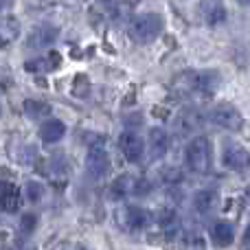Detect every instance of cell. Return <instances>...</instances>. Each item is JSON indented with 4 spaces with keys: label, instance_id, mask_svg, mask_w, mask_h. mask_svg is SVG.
<instances>
[{
    "label": "cell",
    "instance_id": "cell-35",
    "mask_svg": "<svg viewBox=\"0 0 250 250\" xmlns=\"http://www.w3.org/2000/svg\"><path fill=\"white\" fill-rule=\"evenodd\" d=\"M20 250H35V248H33V246H22Z\"/></svg>",
    "mask_w": 250,
    "mask_h": 250
},
{
    "label": "cell",
    "instance_id": "cell-11",
    "mask_svg": "<svg viewBox=\"0 0 250 250\" xmlns=\"http://www.w3.org/2000/svg\"><path fill=\"white\" fill-rule=\"evenodd\" d=\"M198 83H200V73L195 70H185V73L176 75L171 83V90L176 95L185 97V95H191V92H198Z\"/></svg>",
    "mask_w": 250,
    "mask_h": 250
},
{
    "label": "cell",
    "instance_id": "cell-14",
    "mask_svg": "<svg viewBox=\"0 0 250 250\" xmlns=\"http://www.w3.org/2000/svg\"><path fill=\"white\" fill-rule=\"evenodd\" d=\"M18 35H20V20L13 16L2 18V20H0V48L16 42Z\"/></svg>",
    "mask_w": 250,
    "mask_h": 250
},
{
    "label": "cell",
    "instance_id": "cell-16",
    "mask_svg": "<svg viewBox=\"0 0 250 250\" xmlns=\"http://www.w3.org/2000/svg\"><path fill=\"white\" fill-rule=\"evenodd\" d=\"M217 202H220V195H217V191H213V189L198 191V193H195V198H193L195 211L202 213V215H208V213L217 207Z\"/></svg>",
    "mask_w": 250,
    "mask_h": 250
},
{
    "label": "cell",
    "instance_id": "cell-8",
    "mask_svg": "<svg viewBox=\"0 0 250 250\" xmlns=\"http://www.w3.org/2000/svg\"><path fill=\"white\" fill-rule=\"evenodd\" d=\"M57 35H60L57 26H53V24H42V26H38V29L31 31L26 46H29V48H48V46H51V44L57 40Z\"/></svg>",
    "mask_w": 250,
    "mask_h": 250
},
{
    "label": "cell",
    "instance_id": "cell-30",
    "mask_svg": "<svg viewBox=\"0 0 250 250\" xmlns=\"http://www.w3.org/2000/svg\"><path fill=\"white\" fill-rule=\"evenodd\" d=\"M187 250H207V244L200 235H189L187 237Z\"/></svg>",
    "mask_w": 250,
    "mask_h": 250
},
{
    "label": "cell",
    "instance_id": "cell-3",
    "mask_svg": "<svg viewBox=\"0 0 250 250\" xmlns=\"http://www.w3.org/2000/svg\"><path fill=\"white\" fill-rule=\"evenodd\" d=\"M151 222V215L141 207H134V204H125L117 211V224L119 229L127 230V233H136L143 230L147 224Z\"/></svg>",
    "mask_w": 250,
    "mask_h": 250
},
{
    "label": "cell",
    "instance_id": "cell-31",
    "mask_svg": "<svg viewBox=\"0 0 250 250\" xmlns=\"http://www.w3.org/2000/svg\"><path fill=\"white\" fill-rule=\"evenodd\" d=\"M60 250H88V248L79 246V244H62Z\"/></svg>",
    "mask_w": 250,
    "mask_h": 250
},
{
    "label": "cell",
    "instance_id": "cell-33",
    "mask_svg": "<svg viewBox=\"0 0 250 250\" xmlns=\"http://www.w3.org/2000/svg\"><path fill=\"white\" fill-rule=\"evenodd\" d=\"M244 244H246V246H250V224H248L246 233H244Z\"/></svg>",
    "mask_w": 250,
    "mask_h": 250
},
{
    "label": "cell",
    "instance_id": "cell-32",
    "mask_svg": "<svg viewBox=\"0 0 250 250\" xmlns=\"http://www.w3.org/2000/svg\"><path fill=\"white\" fill-rule=\"evenodd\" d=\"M11 2L13 0H0V11H4L7 7H11Z\"/></svg>",
    "mask_w": 250,
    "mask_h": 250
},
{
    "label": "cell",
    "instance_id": "cell-23",
    "mask_svg": "<svg viewBox=\"0 0 250 250\" xmlns=\"http://www.w3.org/2000/svg\"><path fill=\"white\" fill-rule=\"evenodd\" d=\"M198 125H200V114L195 110H187L178 119V129L180 132H193V129H198Z\"/></svg>",
    "mask_w": 250,
    "mask_h": 250
},
{
    "label": "cell",
    "instance_id": "cell-26",
    "mask_svg": "<svg viewBox=\"0 0 250 250\" xmlns=\"http://www.w3.org/2000/svg\"><path fill=\"white\" fill-rule=\"evenodd\" d=\"M158 224L163 226V229H176V224H178L176 211H173V208H163V211L158 213Z\"/></svg>",
    "mask_w": 250,
    "mask_h": 250
},
{
    "label": "cell",
    "instance_id": "cell-13",
    "mask_svg": "<svg viewBox=\"0 0 250 250\" xmlns=\"http://www.w3.org/2000/svg\"><path fill=\"white\" fill-rule=\"evenodd\" d=\"M211 237L217 246H222V248L230 246L235 242V226L229 220H217L211 229Z\"/></svg>",
    "mask_w": 250,
    "mask_h": 250
},
{
    "label": "cell",
    "instance_id": "cell-5",
    "mask_svg": "<svg viewBox=\"0 0 250 250\" xmlns=\"http://www.w3.org/2000/svg\"><path fill=\"white\" fill-rule=\"evenodd\" d=\"M211 121L222 129H229V132H237L244 125V117L233 104H217L211 112Z\"/></svg>",
    "mask_w": 250,
    "mask_h": 250
},
{
    "label": "cell",
    "instance_id": "cell-4",
    "mask_svg": "<svg viewBox=\"0 0 250 250\" xmlns=\"http://www.w3.org/2000/svg\"><path fill=\"white\" fill-rule=\"evenodd\" d=\"M222 163L230 171H244L250 167V151L235 141H226L222 147Z\"/></svg>",
    "mask_w": 250,
    "mask_h": 250
},
{
    "label": "cell",
    "instance_id": "cell-12",
    "mask_svg": "<svg viewBox=\"0 0 250 250\" xmlns=\"http://www.w3.org/2000/svg\"><path fill=\"white\" fill-rule=\"evenodd\" d=\"M9 156L22 165H31L35 160V147L31 143L20 141V138H13V141H9Z\"/></svg>",
    "mask_w": 250,
    "mask_h": 250
},
{
    "label": "cell",
    "instance_id": "cell-28",
    "mask_svg": "<svg viewBox=\"0 0 250 250\" xmlns=\"http://www.w3.org/2000/svg\"><path fill=\"white\" fill-rule=\"evenodd\" d=\"M151 191H154V185H151V180H147V178H138L136 187H134V195H138V198H145V195H149Z\"/></svg>",
    "mask_w": 250,
    "mask_h": 250
},
{
    "label": "cell",
    "instance_id": "cell-10",
    "mask_svg": "<svg viewBox=\"0 0 250 250\" xmlns=\"http://www.w3.org/2000/svg\"><path fill=\"white\" fill-rule=\"evenodd\" d=\"M147 149H149V156L154 160L163 158L169 151V134L163 127H154L147 136Z\"/></svg>",
    "mask_w": 250,
    "mask_h": 250
},
{
    "label": "cell",
    "instance_id": "cell-1",
    "mask_svg": "<svg viewBox=\"0 0 250 250\" xmlns=\"http://www.w3.org/2000/svg\"><path fill=\"white\" fill-rule=\"evenodd\" d=\"M185 163L189 171L193 173H207L213 163L211 141L207 136H195L185 149Z\"/></svg>",
    "mask_w": 250,
    "mask_h": 250
},
{
    "label": "cell",
    "instance_id": "cell-2",
    "mask_svg": "<svg viewBox=\"0 0 250 250\" xmlns=\"http://www.w3.org/2000/svg\"><path fill=\"white\" fill-rule=\"evenodd\" d=\"M163 16L160 13H141L129 22V33L138 44H149L163 33Z\"/></svg>",
    "mask_w": 250,
    "mask_h": 250
},
{
    "label": "cell",
    "instance_id": "cell-34",
    "mask_svg": "<svg viewBox=\"0 0 250 250\" xmlns=\"http://www.w3.org/2000/svg\"><path fill=\"white\" fill-rule=\"evenodd\" d=\"M101 2H104V4H114L117 0H101Z\"/></svg>",
    "mask_w": 250,
    "mask_h": 250
},
{
    "label": "cell",
    "instance_id": "cell-6",
    "mask_svg": "<svg viewBox=\"0 0 250 250\" xmlns=\"http://www.w3.org/2000/svg\"><path fill=\"white\" fill-rule=\"evenodd\" d=\"M86 171H88V176L95 178V180L104 178L105 173L110 171V156L104 145L97 143V145L90 147V151H88V156H86Z\"/></svg>",
    "mask_w": 250,
    "mask_h": 250
},
{
    "label": "cell",
    "instance_id": "cell-20",
    "mask_svg": "<svg viewBox=\"0 0 250 250\" xmlns=\"http://www.w3.org/2000/svg\"><path fill=\"white\" fill-rule=\"evenodd\" d=\"M222 79H220V73L217 70H204V73H200V83H198V92H202V95L211 97L213 92L220 88Z\"/></svg>",
    "mask_w": 250,
    "mask_h": 250
},
{
    "label": "cell",
    "instance_id": "cell-18",
    "mask_svg": "<svg viewBox=\"0 0 250 250\" xmlns=\"http://www.w3.org/2000/svg\"><path fill=\"white\" fill-rule=\"evenodd\" d=\"M66 134V125L60 121V119H48V121L42 123V127H40V138H42L44 143H57L62 141Z\"/></svg>",
    "mask_w": 250,
    "mask_h": 250
},
{
    "label": "cell",
    "instance_id": "cell-36",
    "mask_svg": "<svg viewBox=\"0 0 250 250\" xmlns=\"http://www.w3.org/2000/svg\"><path fill=\"white\" fill-rule=\"evenodd\" d=\"M237 2H242V4H250V0H237Z\"/></svg>",
    "mask_w": 250,
    "mask_h": 250
},
{
    "label": "cell",
    "instance_id": "cell-7",
    "mask_svg": "<svg viewBox=\"0 0 250 250\" xmlns=\"http://www.w3.org/2000/svg\"><path fill=\"white\" fill-rule=\"evenodd\" d=\"M119 149L125 156V160L138 163L143 158V151H145V143L136 132H123L119 136Z\"/></svg>",
    "mask_w": 250,
    "mask_h": 250
},
{
    "label": "cell",
    "instance_id": "cell-15",
    "mask_svg": "<svg viewBox=\"0 0 250 250\" xmlns=\"http://www.w3.org/2000/svg\"><path fill=\"white\" fill-rule=\"evenodd\" d=\"M202 18L208 26H220L222 22L226 20L224 4L217 2V0H207V2L202 4Z\"/></svg>",
    "mask_w": 250,
    "mask_h": 250
},
{
    "label": "cell",
    "instance_id": "cell-22",
    "mask_svg": "<svg viewBox=\"0 0 250 250\" xmlns=\"http://www.w3.org/2000/svg\"><path fill=\"white\" fill-rule=\"evenodd\" d=\"M92 90V83H90V77L88 75H75L73 79V86H70V92H73V97H77V99H86L88 95H90Z\"/></svg>",
    "mask_w": 250,
    "mask_h": 250
},
{
    "label": "cell",
    "instance_id": "cell-25",
    "mask_svg": "<svg viewBox=\"0 0 250 250\" xmlns=\"http://www.w3.org/2000/svg\"><path fill=\"white\" fill-rule=\"evenodd\" d=\"M35 226H38V215L35 213H24V215L20 217V233L22 235H31L35 230Z\"/></svg>",
    "mask_w": 250,
    "mask_h": 250
},
{
    "label": "cell",
    "instance_id": "cell-24",
    "mask_svg": "<svg viewBox=\"0 0 250 250\" xmlns=\"http://www.w3.org/2000/svg\"><path fill=\"white\" fill-rule=\"evenodd\" d=\"M24 195H26L29 202H40L42 195H44V185L42 182H38V180H29L26 182V187H24Z\"/></svg>",
    "mask_w": 250,
    "mask_h": 250
},
{
    "label": "cell",
    "instance_id": "cell-27",
    "mask_svg": "<svg viewBox=\"0 0 250 250\" xmlns=\"http://www.w3.org/2000/svg\"><path fill=\"white\" fill-rule=\"evenodd\" d=\"M160 176H163V182H167V185H178L182 180V171L178 167H165Z\"/></svg>",
    "mask_w": 250,
    "mask_h": 250
},
{
    "label": "cell",
    "instance_id": "cell-9",
    "mask_svg": "<svg viewBox=\"0 0 250 250\" xmlns=\"http://www.w3.org/2000/svg\"><path fill=\"white\" fill-rule=\"evenodd\" d=\"M20 207V189L9 180H0V208L4 213H16Z\"/></svg>",
    "mask_w": 250,
    "mask_h": 250
},
{
    "label": "cell",
    "instance_id": "cell-17",
    "mask_svg": "<svg viewBox=\"0 0 250 250\" xmlns=\"http://www.w3.org/2000/svg\"><path fill=\"white\" fill-rule=\"evenodd\" d=\"M60 66V55L57 53H51L46 57H35V60H29L24 62V70L26 73H33V75H42V73H48V70L57 68Z\"/></svg>",
    "mask_w": 250,
    "mask_h": 250
},
{
    "label": "cell",
    "instance_id": "cell-21",
    "mask_svg": "<svg viewBox=\"0 0 250 250\" xmlns=\"http://www.w3.org/2000/svg\"><path fill=\"white\" fill-rule=\"evenodd\" d=\"M24 112L29 119L33 121H40V119H46L51 114V105L46 101H40V99H26L24 101Z\"/></svg>",
    "mask_w": 250,
    "mask_h": 250
},
{
    "label": "cell",
    "instance_id": "cell-29",
    "mask_svg": "<svg viewBox=\"0 0 250 250\" xmlns=\"http://www.w3.org/2000/svg\"><path fill=\"white\" fill-rule=\"evenodd\" d=\"M51 171L53 173H60V176H66V171H68V165H66L64 156H53V158H51Z\"/></svg>",
    "mask_w": 250,
    "mask_h": 250
},
{
    "label": "cell",
    "instance_id": "cell-19",
    "mask_svg": "<svg viewBox=\"0 0 250 250\" xmlns=\"http://www.w3.org/2000/svg\"><path fill=\"white\" fill-rule=\"evenodd\" d=\"M134 187H136V178L129 176V173H123V176H119L117 180L110 185V195H112L114 200H121L125 195L134 193Z\"/></svg>",
    "mask_w": 250,
    "mask_h": 250
},
{
    "label": "cell",
    "instance_id": "cell-37",
    "mask_svg": "<svg viewBox=\"0 0 250 250\" xmlns=\"http://www.w3.org/2000/svg\"><path fill=\"white\" fill-rule=\"evenodd\" d=\"M0 112H2V108H0Z\"/></svg>",
    "mask_w": 250,
    "mask_h": 250
}]
</instances>
